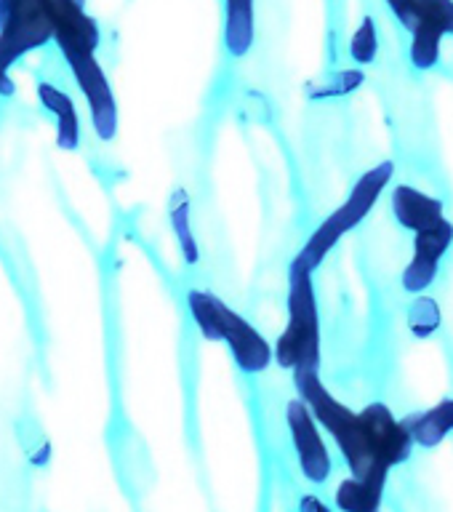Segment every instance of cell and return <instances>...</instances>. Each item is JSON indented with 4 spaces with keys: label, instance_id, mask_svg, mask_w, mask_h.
<instances>
[{
    "label": "cell",
    "instance_id": "obj_1",
    "mask_svg": "<svg viewBox=\"0 0 453 512\" xmlns=\"http://www.w3.org/2000/svg\"><path fill=\"white\" fill-rule=\"evenodd\" d=\"M187 307L203 339L227 344L232 360L238 363L243 374H264L272 366L275 360L272 344L251 320L243 318L238 310H232L224 299L203 288H192L187 294Z\"/></svg>",
    "mask_w": 453,
    "mask_h": 512
},
{
    "label": "cell",
    "instance_id": "obj_2",
    "mask_svg": "<svg viewBox=\"0 0 453 512\" xmlns=\"http://www.w3.org/2000/svg\"><path fill=\"white\" fill-rule=\"evenodd\" d=\"M272 352L280 366L288 368L291 374L320 371L318 299L312 270H307L299 259L288 267V323Z\"/></svg>",
    "mask_w": 453,
    "mask_h": 512
},
{
    "label": "cell",
    "instance_id": "obj_3",
    "mask_svg": "<svg viewBox=\"0 0 453 512\" xmlns=\"http://www.w3.org/2000/svg\"><path fill=\"white\" fill-rule=\"evenodd\" d=\"M296 390L299 398L307 403V408L315 416V422L334 438L336 448L342 451L344 462L350 467L355 478L371 475V472H390L374 462V456L368 451L366 430H363V419L347 408L342 400H336L326 390V384L320 382V371H296L294 374Z\"/></svg>",
    "mask_w": 453,
    "mask_h": 512
},
{
    "label": "cell",
    "instance_id": "obj_4",
    "mask_svg": "<svg viewBox=\"0 0 453 512\" xmlns=\"http://www.w3.org/2000/svg\"><path fill=\"white\" fill-rule=\"evenodd\" d=\"M392 174H395V166H392L390 160H384V163H379V166H374L371 171H366V174L360 176L358 184H355L350 195H347V200L336 208L334 214L328 216L326 222L320 224L318 230L312 232L310 240H307L302 251L296 254V259H299L307 270H318L320 264H323V259L331 254V248L371 214V208L376 206L379 195H382V192L387 190V184L392 182Z\"/></svg>",
    "mask_w": 453,
    "mask_h": 512
},
{
    "label": "cell",
    "instance_id": "obj_5",
    "mask_svg": "<svg viewBox=\"0 0 453 512\" xmlns=\"http://www.w3.org/2000/svg\"><path fill=\"white\" fill-rule=\"evenodd\" d=\"M286 427L302 475L310 480L312 486H323L331 478L334 462H331V451H328L326 438L320 432V424L315 422V416L302 398L288 400Z\"/></svg>",
    "mask_w": 453,
    "mask_h": 512
},
{
    "label": "cell",
    "instance_id": "obj_6",
    "mask_svg": "<svg viewBox=\"0 0 453 512\" xmlns=\"http://www.w3.org/2000/svg\"><path fill=\"white\" fill-rule=\"evenodd\" d=\"M67 64H70V72L78 83L80 94L86 96L96 136L102 142H112L118 136V102L112 94L107 72L99 64L96 54L67 56Z\"/></svg>",
    "mask_w": 453,
    "mask_h": 512
},
{
    "label": "cell",
    "instance_id": "obj_7",
    "mask_svg": "<svg viewBox=\"0 0 453 512\" xmlns=\"http://www.w3.org/2000/svg\"><path fill=\"white\" fill-rule=\"evenodd\" d=\"M48 0H0V40L19 59L51 40Z\"/></svg>",
    "mask_w": 453,
    "mask_h": 512
},
{
    "label": "cell",
    "instance_id": "obj_8",
    "mask_svg": "<svg viewBox=\"0 0 453 512\" xmlns=\"http://www.w3.org/2000/svg\"><path fill=\"white\" fill-rule=\"evenodd\" d=\"M411 62L432 70L440 59V40L453 35V0H411Z\"/></svg>",
    "mask_w": 453,
    "mask_h": 512
},
{
    "label": "cell",
    "instance_id": "obj_9",
    "mask_svg": "<svg viewBox=\"0 0 453 512\" xmlns=\"http://www.w3.org/2000/svg\"><path fill=\"white\" fill-rule=\"evenodd\" d=\"M358 414L363 419L368 451L374 456V462L384 470H392L395 464L406 462L416 446L408 424L398 422L384 403H371Z\"/></svg>",
    "mask_w": 453,
    "mask_h": 512
},
{
    "label": "cell",
    "instance_id": "obj_10",
    "mask_svg": "<svg viewBox=\"0 0 453 512\" xmlns=\"http://www.w3.org/2000/svg\"><path fill=\"white\" fill-rule=\"evenodd\" d=\"M453 243V224L446 216L440 222L416 230L414 238V256L408 262L406 272H403V288L408 294H424L427 288L438 278L440 259L446 256V251Z\"/></svg>",
    "mask_w": 453,
    "mask_h": 512
},
{
    "label": "cell",
    "instance_id": "obj_11",
    "mask_svg": "<svg viewBox=\"0 0 453 512\" xmlns=\"http://www.w3.org/2000/svg\"><path fill=\"white\" fill-rule=\"evenodd\" d=\"M35 94H38L40 110L46 112L54 118L56 126V144H59V150L64 152H75L80 147V115L78 107L72 102V96L67 91L51 83V80H40L38 88H35Z\"/></svg>",
    "mask_w": 453,
    "mask_h": 512
},
{
    "label": "cell",
    "instance_id": "obj_12",
    "mask_svg": "<svg viewBox=\"0 0 453 512\" xmlns=\"http://www.w3.org/2000/svg\"><path fill=\"white\" fill-rule=\"evenodd\" d=\"M443 200L430 198L424 195L422 190L416 187H408V184H398L392 190V214L398 219L406 230H424L430 224L440 222L443 219Z\"/></svg>",
    "mask_w": 453,
    "mask_h": 512
},
{
    "label": "cell",
    "instance_id": "obj_13",
    "mask_svg": "<svg viewBox=\"0 0 453 512\" xmlns=\"http://www.w3.org/2000/svg\"><path fill=\"white\" fill-rule=\"evenodd\" d=\"M390 472H371L363 478L350 475L336 488V507L342 512H376L382 507Z\"/></svg>",
    "mask_w": 453,
    "mask_h": 512
},
{
    "label": "cell",
    "instance_id": "obj_14",
    "mask_svg": "<svg viewBox=\"0 0 453 512\" xmlns=\"http://www.w3.org/2000/svg\"><path fill=\"white\" fill-rule=\"evenodd\" d=\"M254 0H224V46L232 56H246L254 48Z\"/></svg>",
    "mask_w": 453,
    "mask_h": 512
},
{
    "label": "cell",
    "instance_id": "obj_15",
    "mask_svg": "<svg viewBox=\"0 0 453 512\" xmlns=\"http://www.w3.org/2000/svg\"><path fill=\"white\" fill-rule=\"evenodd\" d=\"M408 424L411 438L416 446L435 448L453 432V398L440 400L438 406H432L430 411L414 416Z\"/></svg>",
    "mask_w": 453,
    "mask_h": 512
},
{
    "label": "cell",
    "instance_id": "obj_16",
    "mask_svg": "<svg viewBox=\"0 0 453 512\" xmlns=\"http://www.w3.org/2000/svg\"><path fill=\"white\" fill-rule=\"evenodd\" d=\"M168 222L174 230L176 246L182 251V259L187 264L200 262V246L195 238V227H192V200L187 190H176L171 195V206H168Z\"/></svg>",
    "mask_w": 453,
    "mask_h": 512
},
{
    "label": "cell",
    "instance_id": "obj_17",
    "mask_svg": "<svg viewBox=\"0 0 453 512\" xmlns=\"http://www.w3.org/2000/svg\"><path fill=\"white\" fill-rule=\"evenodd\" d=\"M363 83V72L360 70H339L328 75L320 86H310L312 99H331V96H347Z\"/></svg>",
    "mask_w": 453,
    "mask_h": 512
},
{
    "label": "cell",
    "instance_id": "obj_18",
    "mask_svg": "<svg viewBox=\"0 0 453 512\" xmlns=\"http://www.w3.org/2000/svg\"><path fill=\"white\" fill-rule=\"evenodd\" d=\"M379 51V35H376V22L371 16H366L360 27L352 32L350 40V56L358 64H371Z\"/></svg>",
    "mask_w": 453,
    "mask_h": 512
},
{
    "label": "cell",
    "instance_id": "obj_19",
    "mask_svg": "<svg viewBox=\"0 0 453 512\" xmlns=\"http://www.w3.org/2000/svg\"><path fill=\"white\" fill-rule=\"evenodd\" d=\"M440 326V307L430 296H419L411 307V328L416 336L435 334V328Z\"/></svg>",
    "mask_w": 453,
    "mask_h": 512
},
{
    "label": "cell",
    "instance_id": "obj_20",
    "mask_svg": "<svg viewBox=\"0 0 453 512\" xmlns=\"http://www.w3.org/2000/svg\"><path fill=\"white\" fill-rule=\"evenodd\" d=\"M296 512H331V507H328L318 494H304L299 496V507H296Z\"/></svg>",
    "mask_w": 453,
    "mask_h": 512
},
{
    "label": "cell",
    "instance_id": "obj_21",
    "mask_svg": "<svg viewBox=\"0 0 453 512\" xmlns=\"http://www.w3.org/2000/svg\"><path fill=\"white\" fill-rule=\"evenodd\" d=\"M16 62H19V56H16L14 51H11V48H8L6 43L0 40V75L11 72V67H14Z\"/></svg>",
    "mask_w": 453,
    "mask_h": 512
},
{
    "label": "cell",
    "instance_id": "obj_22",
    "mask_svg": "<svg viewBox=\"0 0 453 512\" xmlns=\"http://www.w3.org/2000/svg\"><path fill=\"white\" fill-rule=\"evenodd\" d=\"M376 512H379V510H376Z\"/></svg>",
    "mask_w": 453,
    "mask_h": 512
}]
</instances>
